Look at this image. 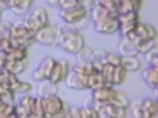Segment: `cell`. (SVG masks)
Returning <instances> with one entry per match:
<instances>
[{"label":"cell","mask_w":158,"mask_h":118,"mask_svg":"<svg viewBox=\"0 0 158 118\" xmlns=\"http://www.w3.org/2000/svg\"><path fill=\"white\" fill-rule=\"evenodd\" d=\"M57 29L59 36L57 46L62 49L65 53L71 54V55H78L87 46L86 38L77 25H70V24L63 22L58 25Z\"/></svg>","instance_id":"obj_1"},{"label":"cell","mask_w":158,"mask_h":118,"mask_svg":"<svg viewBox=\"0 0 158 118\" xmlns=\"http://www.w3.org/2000/svg\"><path fill=\"white\" fill-rule=\"evenodd\" d=\"M36 33L29 30L25 26L23 20H19L16 22H12L11 26V43L12 47H25L29 49L33 43H36L34 39Z\"/></svg>","instance_id":"obj_2"},{"label":"cell","mask_w":158,"mask_h":118,"mask_svg":"<svg viewBox=\"0 0 158 118\" xmlns=\"http://www.w3.org/2000/svg\"><path fill=\"white\" fill-rule=\"evenodd\" d=\"M40 97H41L46 118H59L65 114V112L67 110L65 101L58 95H46V96H40Z\"/></svg>","instance_id":"obj_3"},{"label":"cell","mask_w":158,"mask_h":118,"mask_svg":"<svg viewBox=\"0 0 158 118\" xmlns=\"http://www.w3.org/2000/svg\"><path fill=\"white\" fill-rule=\"evenodd\" d=\"M23 21L29 30H32L34 33L38 32L40 29L50 25V24H49V13L44 7L33 8L32 11L24 17Z\"/></svg>","instance_id":"obj_4"},{"label":"cell","mask_w":158,"mask_h":118,"mask_svg":"<svg viewBox=\"0 0 158 118\" xmlns=\"http://www.w3.org/2000/svg\"><path fill=\"white\" fill-rule=\"evenodd\" d=\"M121 91L116 89V87H104L100 89L92 91V104L95 105H107V104H116L118 105ZM120 106V105H118Z\"/></svg>","instance_id":"obj_5"},{"label":"cell","mask_w":158,"mask_h":118,"mask_svg":"<svg viewBox=\"0 0 158 118\" xmlns=\"http://www.w3.org/2000/svg\"><path fill=\"white\" fill-rule=\"evenodd\" d=\"M117 18H118V33H120V36L123 38L128 37L131 33L135 32L138 26V24L141 22L138 11L118 14Z\"/></svg>","instance_id":"obj_6"},{"label":"cell","mask_w":158,"mask_h":118,"mask_svg":"<svg viewBox=\"0 0 158 118\" xmlns=\"http://www.w3.org/2000/svg\"><path fill=\"white\" fill-rule=\"evenodd\" d=\"M59 17L63 22L70 25H79L88 18V11L85 7H79L74 9H59Z\"/></svg>","instance_id":"obj_7"},{"label":"cell","mask_w":158,"mask_h":118,"mask_svg":"<svg viewBox=\"0 0 158 118\" xmlns=\"http://www.w3.org/2000/svg\"><path fill=\"white\" fill-rule=\"evenodd\" d=\"M65 84L73 91H88L90 89V75L71 70L66 77Z\"/></svg>","instance_id":"obj_8"},{"label":"cell","mask_w":158,"mask_h":118,"mask_svg":"<svg viewBox=\"0 0 158 118\" xmlns=\"http://www.w3.org/2000/svg\"><path fill=\"white\" fill-rule=\"evenodd\" d=\"M56 63H57V59L54 57H48L42 62H40L38 66L33 70V73H32L33 80H36L38 83H41L44 80H49L54 67H56Z\"/></svg>","instance_id":"obj_9"},{"label":"cell","mask_w":158,"mask_h":118,"mask_svg":"<svg viewBox=\"0 0 158 118\" xmlns=\"http://www.w3.org/2000/svg\"><path fill=\"white\" fill-rule=\"evenodd\" d=\"M129 41H132L133 43H136L138 41H141V39H156L158 38V30L154 25H152V24H148V22H140L138 24L137 29L133 33H131L128 37Z\"/></svg>","instance_id":"obj_10"},{"label":"cell","mask_w":158,"mask_h":118,"mask_svg":"<svg viewBox=\"0 0 158 118\" xmlns=\"http://www.w3.org/2000/svg\"><path fill=\"white\" fill-rule=\"evenodd\" d=\"M34 39H36V43H40V45L44 46H57L59 39L57 26L48 25L46 28L40 29L38 32H36Z\"/></svg>","instance_id":"obj_11"},{"label":"cell","mask_w":158,"mask_h":118,"mask_svg":"<svg viewBox=\"0 0 158 118\" xmlns=\"http://www.w3.org/2000/svg\"><path fill=\"white\" fill-rule=\"evenodd\" d=\"M73 70V65L70 63V61L67 59H57L56 67L52 72V76L49 80L53 81L54 84H61V83H65L66 77L69 76V73Z\"/></svg>","instance_id":"obj_12"},{"label":"cell","mask_w":158,"mask_h":118,"mask_svg":"<svg viewBox=\"0 0 158 118\" xmlns=\"http://www.w3.org/2000/svg\"><path fill=\"white\" fill-rule=\"evenodd\" d=\"M36 102H37V97L29 95V93L21 95L20 100L17 102H15L20 117H24V118L31 117L34 113V109H36Z\"/></svg>","instance_id":"obj_13"},{"label":"cell","mask_w":158,"mask_h":118,"mask_svg":"<svg viewBox=\"0 0 158 118\" xmlns=\"http://www.w3.org/2000/svg\"><path fill=\"white\" fill-rule=\"evenodd\" d=\"M92 26L96 33L111 36V34L118 33V18L117 16H111L106 20H102V21L92 22Z\"/></svg>","instance_id":"obj_14"},{"label":"cell","mask_w":158,"mask_h":118,"mask_svg":"<svg viewBox=\"0 0 158 118\" xmlns=\"http://www.w3.org/2000/svg\"><path fill=\"white\" fill-rule=\"evenodd\" d=\"M100 117H111V118H127L129 109L123 106H118L116 104H107V105H95Z\"/></svg>","instance_id":"obj_15"},{"label":"cell","mask_w":158,"mask_h":118,"mask_svg":"<svg viewBox=\"0 0 158 118\" xmlns=\"http://www.w3.org/2000/svg\"><path fill=\"white\" fill-rule=\"evenodd\" d=\"M141 77L148 87L158 92V67L149 66L148 68H145L141 72Z\"/></svg>","instance_id":"obj_16"},{"label":"cell","mask_w":158,"mask_h":118,"mask_svg":"<svg viewBox=\"0 0 158 118\" xmlns=\"http://www.w3.org/2000/svg\"><path fill=\"white\" fill-rule=\"evenodd\" d=\"M33 3L34 0H12L9 9L16 16H27L32 11Z\"/></svg>","instance_id":"obj_17"},{"label":"cell","mask_w":158,"mask_h":118,"mask_svg":"<svg viewBox=\"0 0 158 118\" xmlns=\"http://www.w3.org/2000/svg\"><path fill=\"white\" fill-rule=\"evenodd\" d=\"M29 67V61L28 59H24V61H7L6 63V70L7 72L12 73L15 76H19L24 73Z\"/></svg>","instance_id":"obj_18"},{"label":"cell","mask_w":158,"mask_h":118,"mask_svg":"<svg viewBox=\"0 0 158 118\" xmlns=\"http://www.w3.org/2000/svg\"><path fill=\"white\" fill-rule=\"evenodd\" d=\"M108 85L110 84H108V81L106 80L103 72L94 68L90 73V91H96V89H100V88H104Z\"/></svg>","instance_id":"obj_19"},{"label":"cell","mask_w":158,"mask_h":118,"mask_svg":"<svg viewBox=\"0 0 158 118\" xmlns=\"http://www.w3.org/2000/svg\"><path fill=\"white\" fill-rule=\"evenodd\" d=\"M120 66L125 68L128 72H137L142 68V62L138 58V55L135 57H121V63Z\"/></svg>","instance_id":"obj_20"},{"label":"cell","mask_w":158,"mask_h":118,"mask_svg":"<svg viewBox=\"0 0 158 118\" xmlns=\"http://www.w3.org/2000/svg\"><path fill=\"white\" fill-rule=\"evenodd\" d=\"M111 16H117V14H113L112 12H110L106 7L100 6V4H96L90 12H88V17H91L92 22H98V21H102V20H106Z\"/></svg>","instance_id":"obj_21"},{"label":"cell","mask_w":158,"mask_h":118,"mask_svg":"<svg viewBox=\"0 0 158 118\" xmlns=\"http://www.w3.org/2000/svg\"><path fill=\"white\" fill-rule=\"evenodd\" d=\"M118 54L121 57H135L140 55L137 51L136 45L132 41H129L128 38H123L120 43H118Z\"/></svg>","instance_id":"obj_22"},{"label":"cell","mask_w":158,"mask_h":118,"mask_svg":"<svg viewBox=\"0 0 158 118\" xmlns=\"http://www.w3.org/2000/svg\"><path fill=\"white\" fill-rule=\"evenodd\" d=\"M128 72L125 68H123L121 66H116L113 67V72H112V79H111V85L112 87H120L127 81L128 77Z\"/></svg>","instance_id":"obj_23"},{"label":"cell","mask_w":158,"mask_h":118,"mask_svg":"<svg viewBox=\"0 0 158 118\" xmlns=\"http://www.w3.org/2000/svg\"><path fill=\"white\" fill-rule=\"evenodd\" d=\"M11 89H12V92L15 93V95H27V93H29L33 89V85L29 81L21 80V79H19V76H16L15 80H13V84H12Z\"/></svg>","instance_id":"obj_24"},{"label":"cell","mask_w":158,"mask_h":118,"mask_svg":"<svg viewBox=\"0 0 158 118\" xmlns=\"http://www.w3.org/2000/svg\"><path fill=\"white\" fill-rule=\"evenodd\" d=\"M7 61H24L29 57V49L25 47H11L6 53Z\"/></svg>","instance_id":"obj_25"},{"label":"cell","mask_w":158,"mask_h":118,"mask_svg":"<svg viewBox=\"0 0 158 118\" xmlns=\"http://www.w3.org/2000/svg\"><path fill=\"white\" fill-rule=\"evenodd\" d=\"M129 113L132 118H153L149 110L142 105L141 101H138L137 104H132L129 108Z\"/></svg>","instance_id":"obj_26"},{"label":"cell","mask_w":158,"mask_h":118,"mask_svg":"<svg viewBox=\"0 0 158 118\" xmlns=\"http://www.w3.org/2000/svg\"><path fill=\"white\" fill-rule=\"evenodd\" d=\"M0 118H20L16 105L2 102L0 104Z\"/></svg>","instance_id":"obj_27"},{"label":"cell","mask_w":158,"mask_h":118,"mask_svg":"<svg viewBox=\"0 0 158 118\" xmlns=\"http://www.w3.org/2000/svg\"><path fill=\"white\" fill-rule=\"evenodd\" d=\"M38 92L40 96H46V95H57L58 92V84H54L50 80H44L38 84Z\"/></svg>","instance_id":"obj_28"},{"label":"cell","mask_w":158,"mask_h":118,"mask_svg":"<svg viewBox=\"0 0 158 118\" xmlns=\"http://www.w3.org/2000/svg\"><path fill=\"white\" fill-rule=\"evenodd\" d=\"M136 47H137V51L138 54H148L149 51H152L153 49L157 47V41L156 39H141L135 43Z\"/></svg>","instance_id":"obj_29"},{"label":"cell","mask_w":158,"mask_h":118,"mask_svg":"<svg viewBox=\"0 0 158 118\" xmlns=\"http://www.w3.org/2000/svg\"><path fill=\"white\" fill-rule=\"evenodd\" d=\"M104 63L106 65H110V66H120L121 63V55L118 53H113V51H104Z\"/></svg>","instance_id":"obj_30"},{"label":"cell","mask_w":158,"mask_h":118,"mask_svg":"<svg viewBox=\"0 0 158 118\" xmlns=\"http://www.w3.org/2000/svg\"><path fill=\"white\" fill-rule=\"evenodd\" d=\"M81 118H100V114L95 106L92 105H86L81 106Z\"/></svg>","instance_id":"obj_31"},{"label":"cell","mask_w":158,"mask_h":118,"mask_svg":"<svg viewBox=\"0 0 158 118\" xmlns=\"http://www.w3.org/2000/svg\"><path fill=\"white\" fill-rule=\"evenodd\" d=\"M135 11H140V9L132 2H129V0H120V2H118V14L129 13V12H135Z\"/></svg>","instance_id":"obj_32"},{"label":"cell","mask_w":158,"mask_h":118,"mask_svg":"<svg viewBox=\"0 0 158 118\" xmlns=\"http://www.w3.org/2000/svg\"><path fill=\"white\" fill-rule=\"evenodd\" d=\"M118 2L120 0H98V3L100 6L106 7L110 12H112L113 14H117V16H118Z\"/></svg>","instance_id":"obj_33"},{"label":"cell","mask_w":158,"mask_h":118,"mask_svg":"<svg viewBox=\"0 0 158 118\" xmlns=\"http://www.w3.org/2000/svg\"><path fill=\"white\" fill-rule=\"evenodd\" d=\"M82 7L81 2L78 0H63L62 6L59 7V9H74V8H79Z\"/></svg>","instance_id":"obj_34"},{"label":"cell","mask_w":158,"mask_h":118,"mask_svg":"<svg viewBox=\"0 0 158 118\" xmlns=\"http://www.w3.org/2000/svg\"><path fill=\"white\" fill-rule=\"evenodd\" d=\"M81 4H82V7H85L88 12L91 11V9L94 8L98 4V0H82L81 2Z\"/></svg>","instance_id":"obj_35"},{"label":"cell","mask_w":158,"mask_h":118,"mask_svg":"<svg viewBox=\"0 0 158 118\" xmlns=\"http://www.w3.org/2000/svg\"><path fill=\"white\" fill-rule=\"evenodd\" d=\"M6 63H7V57H6V53L0 51V72L4 71V68H6Z\"/></svg>","instance_id":"obj_36"},{"label":"cell","mask_w":158,"mask_h":118,"mask_svg":"<svg viewBox=\"0 0 158 118\" xmlns=\"http://www.w3.org/2000/svg\"><path fill=\"white\" fill-rule=\"evenodd\" d=\"M46 3L49 4L50 7H56V8H59L62 6L63 0H46Z\"/></svg>","instance_id":"obj_37"},{"label":"cell","mask_w":158,"mask_h":118,"mask_svg":"<svg viewBox=\"0 0 158 118\" xmlns=\"http://www.w3.org/2000/svg\"><path fill=\"white\" fill-rule=\"evenodd\" d=\"M129 2H132L138 9H140V7L142 6V2H144V0H129Z\"/></svg>","instance_id":"obj_38"},{"label":"cell","mask_w":158,"mask_h":118,"mask_svg":"<svg viewBox=\"0 0 158 118\" xmlns=\"http://www.w3.org/2000/svg\"><path fill=\"white\" fill-rule=\"evenodd\" d=\"M3 12H4V11H3L2 8H0V22H2V20H3Z\"/></svg>","instance_id":"obj_39"},{"label":"cell","mask_w":158,"mask_h":118,"mask_svg":"<svg viewBox=\"0 0 158 118\" xmlns=\"http://www.w3.org/2000/svg\"><path fill=\"white\" fill-rule=\"evenodd\" d=\"M67 109H69V108H67ZM59 118H69V116H67V110L65 112V114H63L62 117H59Z\"/></svg>","instance_id":"obj_40"},{"label":"cell","mask_w":158,"mask_h":118,"mask_svg":"<svg viewBox=\"0 0 158 118\" xmlns=\"http://www.w3.org/2000/svg\"><path fill=\"white\" fill-rule=\"evenodd\" d=\"M100 118H111V117H100Z\"/></svg>","instance_id":"obj_41"},{"label":"cell","mask_w":158,"mask_h":118,"mask_svg":"<svg viewBox=\"0 0 158 118\" xmlns=\"http://www.w3.org/2000/svg\"><path fill=\"white\" fill-rule=\"evenodd\" d=\"M78 2H82V0H78Z\"/></svg>","instance_id":"obj_42"},{"label":"cell","mask_w":158,"mask_h":118,"mask_svg":"<svg viewBox=\"0 0 158 118\" xmlns=\"http://www.w3.org/2000/svg\"><path fill=\"white\" fill-rule=\"evenodd\" d=\"M20 118H24V117H20Z\"/></svg>","instance_id":"obj_43"}]
</instances>
